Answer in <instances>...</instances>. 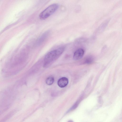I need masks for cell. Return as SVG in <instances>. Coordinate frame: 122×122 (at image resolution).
Listing matches in <instances>:
<instances>
[{"mask_svg": "<svg viewBox=\"0 0 122 122\" xmlns=\"http://www.w3.org/2000/svg\"><path fill=\"white\" fill-rule=\"evenodd\" d=\"M54 81V77L52 76H50L48 77L46 79V82L48 85H50L52 84Z\"/></svg>", "mask_w": 122, "mask_h": 122, "instance_id": "8992f818", "label": "cell"}, {"mask_svg": "<svg viewBox=\"0 0 122 122\" xmlns=\"http://www.w3.org/2000/svg\"><path fill=\"white\" fill-rule=\"evenodd\" d=\"M68 79L65 77H63L59 79L57 84L61 88L64 87L66 86L68 84Z\"/></svg>", "mask_w": 122, "mask_h": 122, "instance_id": "277c9868", "label": "cell"}, {"mask_svg": "<svg viewBox=\"0 0 122 122\" xmlns=\"http://www.w3.org/2000/svg\"><path fill=\"white\" fill-rule=\"evenodd\" d=\"M48 32H46V33L43 34L38 40L37 41L38 44H40L48 36Z\"/></svg>", "mask_w": 122, "mask_h": 122, "instance_id": "5b68a950", "label": "cell"}, {"mask_svg": "<svg viewBox=\"0 0 122 122\" xmlns=\"http://www.w3.org/2000/svg\"><path fill=\"white\" fill-rule=\"evenodd\" d=\"M84 54V51L82 48H79L75 52L73 59L76 60H79L83 56Z\"/></svg>", "mask_w": 122, "mask_h": 122, "instance_id": "3957f363", "label": "cell"}, {"mask_svg": "<svg viewBox=\"0 0 122 122\" xmlns=\"http://www.w3.org/2000/svg\"><path fill=\"white\" fill-rule=\"evenodd\" d=\"M58 7V5L56 3L49 5L40 13L39 15L40 18L42 20L47 19L56 11Z\"/></svg>", "mask_w": 122, "mask_h": 122, "instance_id": "7a4b0ae2", "label": "cell"}, {"mask_svg": "<svg viewBox=\"0 0 122 122\" xmlns=\"http://www.w3.org/2000/svg\"><path fill=\"white\" fill-rule=\"evenodd\" d=\"M68 122H73L72 120H69Z\"/></svg>", "mask_w": 122, "mask_h": 122, "instance_id": "ba28073f", "label": "cell"}, {"mask_svg": "<svg viewBox=\"0 0 122 122\" xmlns=\"http://www.w3.org/2000/svg\"><path fill=\"white\" fill-rule=\"evenodd\" d=\"M64 49V47H60L47 53L45 57L44 67H46L48 66L52 62L58 57L62 54Z\"/></svg>", "mask_w": 122, "mask_h": 122, "instance_id": "6da1fadb", "label": "cell"}, {"mask_svg": "<svg viewBox=\"0 0 122 122\" xmlns=\"http://www.w3.org/2000/svg\"><path fill=\"white\" fill-rule=\"evenodd\" d=\"M91 57H89L86 60V62L87 63H90L92 62L93 59Z\"/></svg>", "mask_w": 122, "mask_h": 122, "instance_id": "52a82bcc", "label": "cell"}]
</instances>
